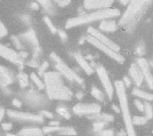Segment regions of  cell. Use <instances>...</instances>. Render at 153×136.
Returning <instances> with one entry per match:
<instances>
[{"label": "cell", "instance_id": "obj_29", "mask_svg": "<svg viewBox=\"0 0 153 136\" xmlns=\"http://www.w3.org/2000/svg\"><path fill=\"white\" fill-rule=\"evenodd\" d=\"M148 122V118L144 116H134L133 117V124L134 126H143Z\"/></svg>", "mask_w": 153, "mask_h": 136}, {"label": "cell", "instance_id": "obj_3", "mask_svg": "<svg viewBox=\"0 0 153 136\" xmlns=\"http://www.w3.org/2000/svg\"><path fill=\"white\" fill-rule=\"evenodd\" d=\"M120 15L119 10L116 8H107V9H100V10H96L94 12L83 13L81 15H78L74 18H70L67 20L65 23V28L66 29H72L75 28L78 26H82L86 25L89 23H92L94 21L98 20H103L106 19L117 17Z\"/></svg>", "mask_w": 153, "mask_h": 136}, {"label": "cell", "instance_id": "obj_23", "mask_svg": "<svg viewBox=\"0 0 153 136\" xmlns=\"http://www.w3.org/2000/svg\"><path fill=\"white\" fill-rule=\"evenodd\" d=\"M36 1L48 12H49L50 14H53L54 13L55 8H54V5L52 4V0H36Z\"/></svg>", "mask_w": 153, "mask_h": 136}, {"label": "cell", "instance_id": "obj_19", "mask_svg": "<svg viewBox=\"0 0 153 136\" xmlns=\"http://www.w3.org/2000/svg\"><path fill=\"white\" fill-rule=\"evenodd\" d=\"M118 28V24L115 20H110L108 19L101 20L100 24V29L105 32H115Z\"/></svg>", "mask_w": 153, "mask_h": 136}, {"label": "cell", "instance_id": "obj_2", "mask_svg": "<svg viewBox=\"0 0 153 136\" xmlns=\"http://www.w3.org/2000/svg\"><path fill=\"white\" fill-rule=\"evenodd\" d=\"M44 85L48 97L56 101H70L73 97L72 91L65 85L63 76L57 71L46 72Z\"/></svg>", "mask_w": 153, "mask_h": 136}, {"label": "cell", "instance_id": "obj_53", "mask_svg": "<svg viewBox=\"0 0 153 136\" xmlns=\"http://www.w3.org/2000/svg\"><path fill=\"white\" fill-rule=\"evenodd\" d=\"M112 108L115 110V111H116V112H117V113H118V112H120V110H118V108H117L115 104H114V105H112Z\"/></svg>", "mask_w": 153, "mask_h": 136}, {"label": "cell", "instance_id": "obj_46", "mask_svg": "<svg viewBox=\"0 0 153 136\" xmlns=\"http://www.w3.org/2000/svg\"><path fill=\"white\" fill-rule=\"evenodd\" d=\"M22 20L25 23H30V17L27 14H23V15H22Z\"/></svg>", "mask_w": 153, "mask_h": 136}, {"label": "cell", "instance_id": "obj_35", "mask_svg": "<svg viewBox=\"0 0 153 136\" xmlns=\"http://www.w3.org/2000/svg\"><path fill=\"white\" fill-rule=\"evenodd\" d=\"M12 41L17 49H22L23 48L22 44V40L20 39L19 37H12Z\"/></svg>", "mask_w": 153, "mask_h": 136}, {"label": "cell", "instance_id": "obj_1", "mask_svg": "<svg viewBox=\"0 0 153 136\" xmlns=\"http://www.w3.org/2000/svg\"><path fill=\"white\" fill-rule=\"evenodd\" d=\"M152 4V0H130L118 26L126 32L133 31Z\"/></svg>", "mask_w": 153, "mask_h": 136}, {"label": "cell", "instance_id": "obj_12", "mask_svg": "<svg viewBox=\"0 0 153 136\" xmlns=\"http://www.w3.org/2000/svg\"><path fill=\"white\" fill-rule=\"evenodd\" d=\"M88 34L94 37L96 39H98L100 42H101L102 44L109 46L110 48H112L113 50L119 52L120 51V47L117 44H116L113 40H111L110 38H108L106 35H104L101 31L98 30L97 29L93 28V27H90L88 29Z\"/></svg>", "mask_w": 153, "mask_h": 136}, {"label": "cell", "instance_id": "obj_9", "mask_svg": "<svg viewBox=\"0 0 153 136\" xmlns=\"http://www.w3.org/2000/svg\"><path fill=\"white\" fill-rule=\"evenodd\" d=\"M19 37L22 40V42H24L25 44L30 45V47L31 48V50L33 52V56L34 57L37 58L40 54L41 48H40V45H39L38 37L36 35V32L34 31L33 29H31V28L29 29L26 32L21 34Z\"/></svg>", "mask_w": 153, "mask_h": 136}, {"label": "cell", "instance_id": "obj_48", "mask_svg": "<svg viewBox=\"0 0 153 136\" xmlns=\"http://www.w3.org/2000/svg\"><path fill=\"white\" fill-rule=\"evenodd\" d=\"M39 4L38 3H31V4H30V7H31V9L32 10H38L39 9Z\"/></svg>", "mask_w": 153, "mask_h": 136}, {"label": "cell", "instance_id": "obj_51", "mask_svg": "<svg viewBox=\"0 0 153 136\" xmlns=\"http://www.w3.org/2000/svg\"><path fill=\"white\" fill-rule=\"evenodd\" d=\"M122 4H127L128 3H129V1L130 0H118Z\"/></svg>", "mask_w": 153, "mask_h": 136}, {"label": "cell", "instance_id": "obj_21", "mask_svg": "<svg viewBox=\"0 0 153 136\" xmlns=\"http://www.w3.org/2000/svg\"><path fill=\"white\" fill-rule=\"evenodd\" d=\"M133 94L141 98V99H143L144 101L146 102H153V94H151L149 92H146L139 87H135L133 89Z\"/></svg>", "mask_w": 153, "mask_h": 136}, {"label": "cell", "instance_id": "obj_45", "mask_svg": "<svg viewBox=\"0 0 153 136\" xmlns=\"http://www.w3.org/2000/svg\"><path fill=\"white\" fill-rule=\"evenodd\" d=\"M40 114H41L43 117H45V118H53V114H52V113H50V112H48V111H47V110H43V111H41V112H40Z\"/></svg>", "mask_w": 153, "mask_h": 136}, {"label": "cell", "instance_id": "obj_38", "mask_svg": "<svg viewBox=\"0 0 153 136\" xmlns=\"http://www.w3.org/2000/svg\"><path fill=\"white\" fill-rule=\"evenodd\" d=\"M134 105L137 108V110L141 112H143L144 110V102H142L140 100H135L134 101Z\"/></svg>", "mask_w": 153, "mask_h": 136}, {"label": "cell", "instance_id": "obj_7", "mask_svg": "<svg viewBox=\"0 0 153 136\" xmlns=\"http://www.w3.org/2000/svg\"><path fill=\"white\" fill-rule=\"evenodd\" d=\"M6 115L13 120L15 121H22V122H30V123H42L44 121V117L39 114H32L24 111H19L14 110H7Z\"/></svg>", "mask_w": 153, "mask_h": 136}, {"label": "cell", "instance_id": "obj_13", "mask_svg": "<svg viewBox=\"0 0 153 136\" xmlns=\"http://www.w3.org/2000/svg\"><path fill=\"white\" fill-rule=\"evenodd\" d=\"M0 57L7 60L8 61L15 64H22V59L20 57L19 53H16L13 49L0 44Z\"/></svg>", "mask_w": 153, "mask_h": 136}, {"label": "cell", "instance_id": "obj_55", "mask_svg": "<svg viewBox=\"0 0 153 136\" xmlns=\"http://www.w3.org/2000/svg\"><path fill=\"white\" fill-rule=\"evenodd\" d=\"M0 136H1V135H0Z\"/></svg>", "mask_w": 153, "mask_h": 136}, {"label": "cell", "instance_id": "obj_44", "mask_svg": "<svg viewBox=\"0 0 153 136\" xmlns=\"http://www.w3.org/2000/svg\"><path fill=\"white\" fill-rule=\"evenodd\" d=\"M12 104H13L15 108L20 109V108L22 107V101H20V100H18V99H13Z\"/></svg>", "mask_w": 153, "mask_h": 136}, {"label": "cell", "instance_id": "obj_33", "mask_svg": "<svg viewBox=\"0 0 153 136\" xmlns=\"http://www.w3.org/2000/svg\"><path fill=\"white\" fill-rule=\"evenodd\" d=\"M145 51H146L145 44L143 42H140L137 45V47H136V53L139 54V55H143L145 53Z\"/></svg>", "mask_w": 153, "mask_h": 136}, {"label": "cell", "instance_id": "obj_8", "mask_svg": "<svg viewBox=\"0 0 153 136\" xmlns=\"http://www.w3.org/2000/svg\"><path fill=\"white\" fill-rule=\"evenodd\" d=\"M95 71L98 74V77H99V78L101 82V85L105 90L106 95L108 96V98L109 100H112L114 92H115V86H113V84L111 82V79L108 76L107 69L102 65H98V66H96Z\"/></svg>", "mask_w": 153, "mask_h": 136}, {"label": "cell", "instance_id": "obj_34", "mask_svg": "<svg viewBox=\"0 0 153 136\" xmlns=\"http://www.w3.org/2000/svg\"><path fill=\"white\" fill-rule=\"evenodd\" d=\"M98 136H115V133L113 129H103L97 133Z\"/></svg>", "mask_w": 153, "mask_h": 136}, {"label": "cell", "instance_id": "obj_17", "mask_svg": "<svg viewBox=\"0 0 153 136\" xmlns=\"http://www.w3.org/2000/svg\"><path fill=\"white\" fill-rule=\"evenodd\" d=\"M74 58L76 61V62L79 64V66L82 69V70L87 74V75H91L94 72V69L92 66L88 62L87 59L80 53V52H75L74 53Z\"/></svg>", "mask_w": 153, "mask_h": 136}, {"label": "cell", "instance_id": "obj_20", "mask_svg": "<svg viewBox=\"0 0 153 136\" xmlns=\"http://www.w3.org/2000/svg\"><path fill=\"white\" fill-rule=\"evenodd\" d=\"M19 136H44V133L42 129H39V127H25L19 131Z\"/></svg>", "mask_w": 153, "mask_h": 136}, {"label": "cell", "instance_id": "obj_28", "mask_svg": "<svg viewBox=\"0 0 153 136\" xmlns=\"http://www.w3.org/2000/svg\"><path fill=\"white\" fill-rule=\"evenodd\" d=\"M143 112L145 113V117L149 119H152L153 118V107L152 105L149 102H144V110Z\"/></svg>", "mask_w": 153, "mask_h": 136}, {"label": "cell", "instance_id": "obj_14", "mask_svg": "<svg viewBox=\"0 0 153 136\" xmlns=\"http://www.w3.org/2000/svg\"><path fill=\"white\" fill-rule=\"evenodd\" d=\"M114 0H83V6L87 10H100L110 8Z\"/></svg>", "mask_w": 153, "mask_h": 136}, {"label": "cell", "instance_id": "obj_10", "mask_svg": "<svg viewBox=\"0 0 153 136\" xmlns=\"http://www.w3.org/2000/svg\"><path fill=\"white\" fill-rule=\"evenodd\" d=\"M73 111L78 116H91L101 111V107L97 103H77L74 106Z\"/></svg>", "mask_w": 153, "mask_h": 136}, {"label": "cell", "instance_id": "obj_52", "mask_svg": "<svg viewBox=\"0 0 153 136\" xmlns=\"http://www.w3.org/2000/svg\"><path fill=\"white\" fill-rule=\"evenodd\" d=\"M76 97H77L78 99H82V98L83 97V94H82V93H78L77 95H76Z\"/></svg>", "mask_w": 153, "mask_h": 136}, {"label": "cell", "instance_id": "obj_54", "mask_svg": "<svg viewBox=\"0 0 153 136\" xmlns=\"http://www.w3.org/2000/svg\"><path fill=\"white\" fill-rule=\"evenodd\" d=\"M5 136H19L18 135H13V134H6Z\"/></svg>", "mask_w": 153, "mask_h": 136}, {"label": "cell", "instance_id": "obj_42", "mask_svg": "<svg viewBox=\"0 0 153 136\" xmlns=\"http://www.w3.org/2000/svg\"><path fill=\"white\" fill-rule=\"evenodd\" d=\"M57 33H58L60 38H61L63 41H66V40H67V35H66V33H65L64 30H62V29H57Z\"/></svg>", "mask_w": 153, "mask_h": 136}, {"label": "cell", "instance_id": "obj_41", "mask_svg": "<svg viewBox=\"0 0 153 136\" xmlns=\"http://www.w3.org/2000/svg\"><path fill=\"white\" fill-rule=\"evenodd\" d=\"M1 127L4 131H10L13 128V125L11 123H3L1 124Z\"/></svg>", "mask_w": 153, "mask_h": 136}, {"label": "cell", "instance_id": "obj_26", "mask_svg": "<svg viewBox=\"0 0 153 136\" xmlns=\"http://www.w3.org/2000/svg\"><path fill=\"white\" fill-rule=\"evenodd\" d=\"M30 80L36 85V86H37L39 90L45 89L44 81H42V80L39 78V77L36 73H31L30 76Z\"/></svg>", "mask_w": 153, "mask_h": 136}, {"label": "cell", "instance_id": "obj_39", "mask_svg": "<svg viewBox=\"0 0 153 136\" xmlns=\"http://www.w3.org/2000/svg\"><path fill=\"white\" fill-rule=\"evenodd\" d=\"M57 5H59V6H61V7H65V6H66V5H68L70 3H71V1L72 0H53Z\"/></svg>", "mask_w": 153, "mask_h": 136}, {"label": "cell", "instance_id": "obj_32", "mask_svg": "<svg viewBox=\"0 0 153 136\" xmlns=\"http://www.w3.org/2000/svg\"><path fill=\"white\" fill-rule=\"evenodd\" d=\"M107 123L106 122H103V121H95L93 123V130L98 133L101 130H103L106 126Z\"/></svg>", "mask_w": 153, "mask_h": 136}, {"label": "cell", "instance_id": "obj_27", "mask_svg": "<svg viewBox=\"0 0 153 136\" xmlns=\"http://www.w3.org/2000/svg\"><path fill=\"white\" fill-rule=\"evenodd\" d=\"M57 133L60 134L61 135L65 136H72L76 135V131L73 127H69V126H60Z\"/></svg>", "mask_w": 153, "mask_h": 136}, {"label": "cell", "instance_id": "obj_37", "mask_svg": "<svg viewBox=\"0 0 153 136\" xmlns=\"http://www.w3.org/2000/svg\"><path fill=\"white\" fill-rule=\"evenodd\" d=\"M48 68V61H44L39 67V74L40 76H43L46 73V69Z\"/></svg>", "mask_w": 153, "mask_h": 136}, {"label": "cell", "instance_id": "obj_40", "mask_svg": "<svg viewBox=\"0 0 153 136\" xmlns=\"http://www.w3.org/2000/svg\"><path fill=\"white\" fill-rule=\"evenodd\" d=\"M132 79H130L128 77H124V78H123V83H124V85H125V86L126 87V88H129L130 86H131V85H132Z\"/></svg>", "mask_w": 153, "mask_h": 136}, {"label": "cell", "instance_id": "obj_36", "mask_svg": "<svg viewBox=\"0 0 153 136\" xmlns=\"http://www.w3.org/2000/svg\"><path fill=\"white\" fill-rule=\"evenodd\" d=\"M8 34V30L5 28V26L4 25V23L0 20V39L4 38V37H6Z\"/></svg>", "mask_w": 153, "mask_h": 136}, {"label": "cell", "instance_id": "obj_4", "mask_svg": "<svg viewBox=\"0 0 153 136\" xmlns=\"http://www.w3.org/2000/svg\"><path fill=\"white\" fill-rule=\"evenodd\" d=\"M115 91L118 98L120 105V112L123 117V121L126 127V132L127 136H137L134 129V125L133 124V117L131 115L128 97L126 94V87L125 86L123 81L117 80L115 82Z\"/></svg>", "mask_w": 153, "mask_h": 136}, {"label": "cell", "instance_id": "obj_11", "mask_svg": "<svg viewBox=\"0 0 153 136\" xmlns=\"http://www.w3.org/2000/svg\"><path fill=\"white\" fill-rule=\"evenodd\" d=\"M56 68L57 71L68 80L75 81L79 85H83V79L78 74H76L70 67H68L62 60L56 63Z\"/></svg>", "mask_w": 153, "mask_h": 136}, {"label": "cell", "instance_id": "obj_25", "mask_svg": "<svg viewBox=\"0 0 153 136\" xmlns=\"http://www.w3.org/2000/svg\"><path fill=\"white\" fill-rule=\"evenodd\" d=\"M91 95H92L97 101H99V102H105V94H104L103 92L100 91L98 87L92 86H91Z\"/></svg>", "mask_w": 153, "mask_h": 136}, {"label": "cell", "instance_id": "obj_24", "mask_svg": "<svg viewBox=\"0 0 153 136\" xmlns=\"http://www.w3.org/2000/svg\"><path fill=\"white\" fill-rule=\"evenodd\" d=\"M17 80L19 82V86L21 88L25 89L29 86V76L24 73L21 72L17 75Z\"/></svg>", "mask_w": 153, "mask_h": 136}, {"label": "cell", "instance_id": "obj_30", "mask_svg": "<svg viewBox=\"0 0 153 136\" xmlns=\"http://www.w3.org/2000/svg\"><path fill=\"white\" fill-rule=\"evenodd\" d=\"M56 112H57V114H58L59 116H61V117H63V118H66V119H69L70 117H71L70 112H69L68 110H67L65 107H64V106H58V107L56 108Z\"/></svg>", "mask_w": 153, "mask_h": 136}, {"label": "cell", "instance_id": "obj_16", "mask_svg": "<svg viewBox=\"0 0 153 136\" xmlns=\"http://www.w3.org/2000/svg\"><path fill=\"white\" fill-rule=\"evenodd\" d=\"M129 74L130 77L132 78V80L134 81V83L136 85L137 87H140L142 86V84L144 81V77H143V73L140 68V66L138 65V63H133L130 66L129 69Z\"/></svg>", "mask_w": 153, "mask_h": 136}, {"label": "cell", "instance_id": "obj_6", "mask_svg": "<svg viewBox=\"0 0 153 136\" xmlns=\"http://www.w3.org/2000/svg\"><path fill=\"white\" fill-rule=\"evenodd\" d=\"M22 100L26 102L29 106L33 108H40L46 105L47 99L46 97L39 93L38 91H35L33 89L24 91L21 94Z\"/></svg>", "mask_w": 153, "mask_h": 136}, {"label": "cell", "instance_id": "obj_22", "mask_svg": "<svg viewBox=\"0 0 153 136\" xmlns=\"http://www.w3.org/2000/svg\"><path fill=\"white\" fill-rule=\"evenodd\" d=\"M89 118L95 120V121H103L106 123H109V122H112L114 120V117L112 115L108 114V113H101V111L97 113V114L91 115Z\"/></svg>", "mask_w": 153, "mask_h": 136}, {"label": "cell", "instance_id": "obj_50", "mask_svg": "<svg viewBox=\"0 0 153 136\" xmlns=\"http://www.w3.org/2000/svg\"><path fill=\"white\" fill-rule=\"evenodd\" d=\"M49 126H59V122H56V121H51V122L49 123Z\"/></svg>", "mask_w": 153, "mask_h": 136}, {"label": "cell", "instance_id": "obj_5", "mask_svg": "<svg viewBox=\"0 0 153 136\" xmlns=\"http://www.w3.org/2000/svg\"><path fill=\"white\" fill-rule=\"evenodd\" d=\"M85 40L90 43L91 45H93L94 47H96L97 49H99L100 51H101L102 53H104L106 55H108V57H110L111 59H113L114 61H116L118 63H124L125 61V58L123 55H121L119 53V52H117L115 50H113L112 48H110L109 46L102 44L101 42H100L98 39H96L94 37L91 36V35H87L85 37Z\"/></svg>", "mask_w": 153, "mask_h": 136}, {"label": "cell", "instance_id": "obj_43", "mask_svg": "<svg viewBox=\"0 0 153 136\" xmlns=\"http://www.w3.org/2000/svg\"><path fill=\"white\" fill-rule=\"evenodd\" d=\"M37 59H32V60H30L28 62H27V64L29 65V66H30V67H32V68H39V63H38V61H36Z\"/></svg>", "mask_w": 153, "mask_h": 136}, {"label": "cell", "instance_id": "obj_18", "mask_svg": "<svg viewBox=\"0 0 153 136\" xmlns=\"http://www.w3.org/2000/svg\"><path fill=\"white\" fill-rule=\"evenodd\" d=\"M14 80L13 72L6 67L0 65V86L5 87L12 84Z\"/></svg>", "mask_w": 153, "mask_h": 136}, {"label": "cell", "instance_id": "obj_15", "mask_svg": "<svg viewBox=\"0 0 153 136\" xmlns=\"http://www.w3.org/2000/svg\"><path fill=\"white\" fill-rule=\"evenodd\" d=\"M138 65L140 66L143 73V77H144V80L146 81L148 86L150 89L153 90V75L151 70V65L148 62V61L144 58H140L137 61Z\"/></svg>", "mask_w": 153, "mask_h": 136}, {"label": "cell", "instance_id": "obj_49", "mask_svg": "<svg viewBox=\"0 0 153 136\" xmlns=\"http://www.w3.org/2000/svg\"><path fill=\"white\" fill-rule=\"evenodd\" d=\"M117 136H127V135H126V132L125 130H121V131H119V132L117 133Z\"/></svg>", "mask_w": 153, "mask_h": 136}, {"label": "cell", "instance_id": "obj_31", "mask_svg": "<svg viewBox=\"0 0 153 136\" xmlns=\"http://www.w3.org/2000/svg\"><path fill=\"white\" fill-rule=\"evenodd\" d=\"M43 20H44L45 23L47 24V26H48V29L50 30L51 33H53V34L57 33V29H56V27L53 24L52 20H50V18H49L48 16H45Z\"/></svg>", "mask_w": 153, "mask_h": 136}, {"label": "cell", "instance_id": "obj_47", "mask_svg": "<svg viewBox=\"0 0 153 136\" xmlns=\"http://www.w3.org/2000/svg\"><path fill=\"white\" fill-rule=\"evenodd\" d=\"M5 114H6V111L3 108H0V122L3 120V118H4Z\"/></svg>", "mask_w": 153, "mask_h": 136}]
</instances>
